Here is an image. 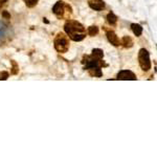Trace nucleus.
I'll list each match as a JSON object with an SVG mask.
<instances>
[{
    "label": "nucleus",
    "mask_w": 157,
    "mask_h": 157,
    "mask_svg": "<svg viewBox=\"0 0 157 157\" xmlns=\"http://www.w3.org/2000/svg\"><path fill=\"white\" fill-rule=\"evenodd\" d=\"M64 30L71 40L79 42L86 37V30L81 23L76 20H67L64 24Z\"/></svg>",
    "instance_id": "nucleus-1"
},
{
    "label": "nucleus",
    "mask_w": 157,
    "mask_h": 157,
    "mask_svg": "<svg viewBox=\"0 0 157 157\" xmlns=\"http://www.w3.org/2000/svg\"><path fill=\"white\" fill-rule=\"evenodd\" d=\"M52 12L59 19H67L72 14V9L69 4L65 3L64 1L60 0L54 5Z\"/></svg>",
    "instance_id": "nucleus-2"
},
{
    "label": "nucleus",
    "mask_w": 157,
    "mask_h": 157,
    "mask_svg": "<svg viewBox=\"0 0 157 157\" xmlns=\"http://www.w3.org/2000/svg\"><path fill=\"white\" fill-rule=\"evenodd\" d=\"M54 44H55V48L57 52H61V54H64L69 48V39L65 34L59 33L55 36Z\"/></svg>",
    "instance_id": "nucleus-3"
},
{
    "label": "nucleus",
    "mask_w": 157,
    "mask_h": 157,
    "mask_svg": "<svg viewBox=\"0 0 157 157\" xmlns=\"http://www.w3.org/2000/svg\"><path fill=\"white\" fill-rule=\"evenodd\" d=\"M82 63L85 64V69H87V70L90 68H94V67L102 68L103 66H107V64H105L104 61H102V59H96L92 55H84Z\"/></svg>",
    "instance_id": "nucleus-4"
},
{
    "label": "nucleus",
    "mask_w": 157,
    "mask_h": 157,
    "mask_svg": "<svg viewBox=\"0 0 157 157\" xmlns=\"http://www.w3.org/2000/svg\"><path fill=\"white\" fill-rule=\"evenodd\" d=\"M138 62L141 69L144 71H148L151 69V61H150V55L148 50L141 48L138 52Z\"/></svg>",
    "instance_id": "nucleus-5"
},
{
    "label": "nucleus",
    "mask_w": 157,
    "mask_h": 157,
    "mask_svg": "<svg viewBox=\"0 0 157 157\" xmlns=\"http://www.w3.org/2000/svg\"><path fill=\"white\" fill-rule=\"evenodd\" d=\"M117 80H131V81H135L136 80V76L130 70H120L117 74Z\"/></svg>",
    "instance_id": "nucleus-6"
},
{
    "label": "nucleus",
    "mask_w": 157,
    "mask_h": 157,
    "mask_svg": "<svg viewBox=\"0 0 157 157\" xmlns=\"http://www.w3.org/2000/svg\"><path fill=\"white\" fill-rule=\"evenodd\" d=\"M106 35H107V39L111 43V44L114 45V46H120V41L117 38L116 34H115L114 31H113V30H108Z\"/></svg>",
    "instance_id": "nucleus-7"
},
{
    "label": "nucleus",
    "mask_w": 157,
    "mask_h": 157,
    "mask_svg": "<svg viewBox=\"0 0 157 157\" xmlns=\"http://www.w3.org/2000/svg\"><path fill=\"white\" fill-rule=\"evenodd\" d=\"M88 4L94 11H102L105 8V3L103 0H88Z\"/></svg>",
    "instance_id": "nucleus-8"
},
{
    "label": "nucleus",
    "mask_w": 157,
    "mask_h": 157,
    "mask_svg": "<svg viewBox=\"0 0 157 157\" xmlns=\"http://www.w3.org/2000/svg\"><path fill=\"white\" fill-rule=\"evenodd\" d=\"M120 44H123V46H124L125 48H130V47L133 46V40H132L129 36H126V37L123 38Z\"/></svg>",
    "instance_id": "nucleus-9"
},
{
    "label": "nucleus",
    "mask_w": 157,
    "mask_h": 157,
    "mask_svg": "<svg viewBox=\"0 0 157 157\" xmlns=\"http://www.w3.org/2000/svg\"><path fill=\"white\" fill-rule=\"evenodd\" d=\"M131 28H132V31L136 37H139L142 33V27L139 24H136V23H133L131 24Z\"/></svg>",
    "instance_id": "nucleus-10"
},
{
    "label": "nucleus",
    "mask_w": 157,
    "mask_h": 157,
    "mask_svg": "<svg viewBox=\"0 0 157 157\" xmlns=\"http://www.w3.org/2000/svg\"><path fill=\"white\" fill-rule=\"evenodd\" d=\"M88 71H89V73H90V76H92V77H98V78H100V77L103 76V72L101 70L100 67L90 68V69H88Z\"/></svg>",
    "instance_id": "nucleus-11"
},
{
    "label": "nucleus",
    "mask_w": 157,
    "mask_h": 157,
    "mask_svg": "<svg viewBox=\"0 0 157 157\" xmlns=\"http://www.w3.org/2000/svg\"><path fill=\"white\" fill-rule=\"evenodd\" d=\"M91 55L94 58H96V59H103L104 58V52L102 49H100V48H94L92 50V54Z\"/></svg>",
    "instance_id": "nucleus-12"
},
{
    "label": "nucleus",
    "mask_w": 157,
    "mask_h": 157,
    "mask_svg": "<svg viewBox=\"0 0 157 157\" xmlns=\"http://www.w3.org/2000/svg\"><path fill=\"white\" fill-rule=\"evenodd\" d=\"M107 21H108V23L111 24V25H115L117 22V17L113 13H109L107 15Z\"/></svg>",
    "instance_id": "nucleus-13"
},
{
    "label": "nucleus",
    "mask_w": 157,
    "mask_h": 157,
    "mask_svg": "<svg viewBox=\"0 0 157 157\" xmlns=\"http://www.w3.org/2000/svg\"><path fill=\"white\" fill-rule=\"evenodd\" d=\"M98 34V27L95 25H92L90 26V27L88 28V35L91 36V37H93V36H96Z\"/></svg>",
    "instance_id": "nucleus-14"
},
{
    "label": "nucleus",
    "mask_w": 157,
    "mask_h": 157,
    "mask_svg": "<svg viewBox=\"0 0 157 157\" xmlns=\"http://www.w3.org/2000/svg\"><path fill=\"white\" fill-rule=\"evenodd\" d=\"M11 63H12L11 73L12 74H17L19 72V66H18V64L16 63V61H11Z\"/></svg>",
    "instance_id": "nucleus-15"
},
{
    "label": "nucleus",
    "mask_w": 157,
    "mask_h": 157,
    "mask_svg": "<svg viewBox=\"0 0 157 157\" xmlns=\"http://www.w3.org/2000/svg\"><path fill=\"white\" fill-rule=\"evenodd\" d=\"M23 1L25 2V4L28 6V8H34V6L37 5L39 0H23Z\"/></svg>",
    "instance_id": "nucleus-16"
},
{
    "label": "nucleus",
    "mask_w": 157,
    "mask_h": 157,
    "mask_svg": "<svg viewBox=\"0 0 157 157\" xmlns=\"http://www.w3.org/2000/svg\"><path fill=\"white\" fill-rule=\"evenodd\" d=\"M4 37H5V27L3 26V24L0 23V42Z\"/></svg>",
    "instance_id": "nucleus-17"
},
{
    "label": "nucleus",
    "mask_w": 157,
    "mask_h": 157,
    "mask_svg": "<svg viewBox=\"0 0 157 157\" xmlns=\"http://www.w3.org/2000/svg\"><path fill=\"white\" fill-rule=\"evenodd\" d=\"M9 72L6 71H0V81H5L9 79Z\"/></svg>",
    "instance_id": "nucleus-18"
},
{
    "label": "nucleus",
    "mask_w": 157,
    "mask_h": 157,
    "mask_svg": "<svg viewBox=\"0 0 157 157\" xmlns=\"http://www.w3.org/2000/svg\"><path fill=\"white\" fill-rule=\"evenodd\" d=\"M2 16H3L5 19H9V18H11V15H9V14L6 11H3V12H2Z\"/></svg>",
    "instance_id": "nucleus-19"
},
{
    "label": "nucleus",
    "mask_w": 157,
    "mask_h": 157,
    "mask_svg": "<svg viewBox=\"0 0 157 157\" xmlns=\"http://www.w3.org/2000/svg\"><path fill=\"white\" fill-rule=\"evenodd\" d=\"M43 21H44V22H45V23H48V21H47V20H46V19H45V18H44V19H43Z\"/></svg>",
    "instance_id": "nucleus-20"
}]
</instances>
